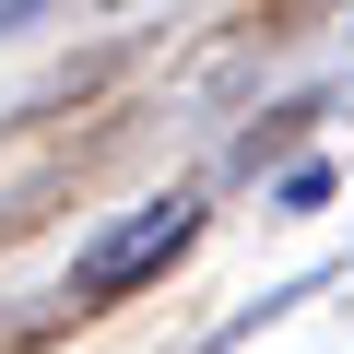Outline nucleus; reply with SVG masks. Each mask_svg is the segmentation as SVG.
<instances>
[{"label":"nucleus","mask_w":354,"mask_h":354,"mask_svg":"<svg viewBox=\"0 0 354 354\" xmlns=\"http://www.w3.org/2000/svg\"><path fill=\"white\" fill-rule=\"evenodd\" d=\"M189 236H201V201H189V189H165V201H142L118 236H95V248L71 260V295H83V307H106V295L153 283V272H165L177 248H189Z\"/></svg>","instance_id":"1"}]
</instances>
